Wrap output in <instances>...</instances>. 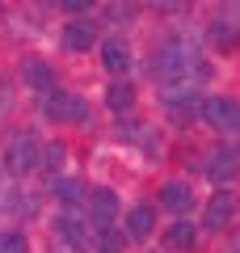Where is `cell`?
I'll list each match as a JSON object with an SVG mask.
<instances>
[{
	"label": "cell",
	"mask_w": 240,
	"mask_h": 253,
	"mask_svg": "<svg viewBox=\"0 0 240 253\" xmlns=\"http://www.w3.org/2000/svg\"><path fill=\"white\" fill-rule=\"evenodd\" d=\"M236 207H240V199L232 194V190H215L211 203L202 207V228H211V232H223V228L236 219Z\"/></svg>",
	"instance_id": "277c9868"
},
{
	"label": "cell",
	"mask_w": 240,
	"mask_h": 253,
	"mask_svg": "<svg viewBox=\"0 0 240 253\" xmlns=\"http://www.w3.org/2000/svg\"><path fill=\"white\" fill-rule=\"evenodd\" d=\"M106 106L110 110H131L135 106V84L131 81H114L110 93H106Z\"/></svg>",
	"instance_id": "e0dca14e"
},
{
	"label": "cell",
	"mask_w": 240,
	"mask_h": 253,
	"mask_svg": "<svg viewBox=\"0 0 240 253\" xmlns=\"http://www.w3.org/2000/svg\"><path fill=\"white\" fill-rule=\"evenodd\" d=\"M93 249H97V253H122V249H126V236H122V232H114V228H101Z\"/></svg>",
	"instance_id": "ffe728a7"
},
{
	"label": "cell",
	"mask_w": 240,
	"mask_h": 253,
	"mask_svg": "<svg viewBox=\"0 0 240 253\" xmlns=\"http://www.w3.org/2000/svg\"><path fill=\"white\" fill-rule=\"evenodd\" d=\"M164 245H169V249H190V245H194V224L177 215L169 228H164Z\"/></svg>",
	"instance_id": "5bb4252c"
},
{
	"label": "cell",
	"mask_w": 240,
	"mask_h": 253,
	"mask_svg": "<svg viewBox=\"0 0 240 253\" xmlns=\"http://www.w3.org/2000/svg\"><path fill=\"white\" fill-rule=\"evenodd\" d=\"M63 156H68V148H63V144H42V148H38V169L55 173L63 165Z\"/></svg>",
	"instance_id": "ac0fdd59"
},
{
	"label": "cell",
	"mask_w": 240,
	"mask_h": 253,
	"mask_svg": "<svg viewBox=\"0 0 240 253\" xmlns=\"http://www.w3.org/2000/svg\"><path fill=\"white\" fill-rule=\"evenodd\" d=\"M59 4L72 13V17H84V13H89L93 4H97V0H59Z\"/></svg>",
	"instance_id": "603a6c76"
},
{
	"label": "cell",
	"mask_w": 240,
	"mask_h": 253,
	"mask_svg": "<svg viewBox=\"0 0 240 253\" xmlns=\"http://www.w3.org/2000/svg\"><path fill=\"white\" fill-rule=\"evenodd\" d=\"M84 194H89V190H84V181H80V177H59V181H55V199H59L63 207L84 203Z\"/></svg>",
	"instance_id": "2e32d148"
},
{
	"label": "cell",
	"mask_w": 240,
	"mask_h": 253,
	"mask_svg": "<svg viewBox=\"0 0 240 253\" xmlns=\"http://www.w3.org/2000/svg\"><path fill=\"white\" fill-rule=\"evenodd\" d=\"M101 68H106L110 76H122L126 68H131V42H126V38H106V42H101Z\"/></svg>",
	"instance_id": "8fae6325"
},
{
	"label": "cell",
	"mask_w": 240,
	"mask_h": 253,
	"mask_svg": "<svg viewBox=\"0 0 240 253\" xmlns=\"http://www.w3.org/2000/svg\"><path fill=\"white\" fill-rule=\"evenodd\" d=\"M211 38L219 46H232V42H240V26H232V21H215L211 26Z\"/></svg>",
	"instance_id": "44dd1931"
},
{
	"label": "cell",
	"mask_w": 240,
	"mask_h": 253,
	"mask_svg": "<svg viewBox=\"0 0 240 253\" xmlns=\"http://www.w3.org/2000/svg\"><path fill=\"white\" fill-rule=\"evenodd\" d=\"M21 81H26L34 93H51L55 89V68L42 59V55H26V59H21Z\"/></svg>",
	"instance_id": "ba28073f"
},
{
	"label": "cell",
	"mask_w": 240,
	"mask_h": 253,
	"mask_svg": "<svg viewBox=\"0 0 240 253\" xmlns=\"http://www.w3.org/2000/svg\"><path fill=\"white\" fill-rule=\"evenodd\" d=\"M55 236H59L68 249H76V253H80V249H89V236H84V228H80L76 215H68V211L55 219Z\"/></svg>",
	"instance_id": "4fadbf2b"
},
{
	"label": "cell",
	"mask_w": 240,
	"mask_h": 253,
	"mask_svg": "<svg viewBox=\"0 0 240 253\" xmlns=\"http://www.w3.org/2000/svg\"><path fill=\"white\" fill-rule=\"evenodd\" d=\"M59 42H63V51H89L93 42H97V26H93L89 17H72L68 26H63V34H59Z\"/></svg>",
	"instance_id": "52a82bcc"
},
{
	"label": "cell",
	"mask_w": 240,
	"mask_h": 253,
	"mask_svg": "<svg viewBox=\"0 0 240 253\" xmlns=\"http://www.w3.org/2000/svg\"><path fill=\"white\" fill-rule=\"evenodd\" d=\"M164 110H169L177 123H190L198 114V93H177V97H164Z\"/></svg>",
	"instance_id": "9a60e30c"
},
{
	"label": "cell",
	"mask_w": 240,
	"mask_h": 253,
	"mask_svg": "<svg viewBox=\"0 0 240 253\" xmlns=\"http://www.w3.org/2000/svg\"><path fill=\"white\" fill-rule=\"evenodd\" d=\"M160 207L173 211V215H186L190 207H194V186L181 177H169L164 186H160Z\"/></svg>",
	"instance_id": "8992f818"
},
{
	"label": "cell",
	"mask_w": 240,
	"mask_h": 253,
	"mask_svg": "<svg viewBox=\"0 0 240 253\" xmlns=\"http://www.w3.org/2000/svg\"><path fill=\"white\" fill-rule=\"evenodd\" d=\"M126 241H148L152 232H156V207H148V203H135L131 211H126Z\"/></svg>",
	"instance_id": "30bf717a"
},
{
	"label": "cell",
	"mask_w": 240,
	"mask_h": 253,
	"mask_svg": "<svg viewBox=\"0 0 240 253\" xmlns=\"http://www.w3.org/2000/svg\"><path fill=\"white\" fill-rule=\"evenodd\" d=\"M198 118H202L211 131H219V135H236L240 131V101L206 97V101H198Z\"/></svg>",
	"instance_id": "7a4b0ae2"
},
{
	"label": "cell",
	"mask_w": 240,
	"mask_h": 253,
	"mask_svg": "<svg viewBox=\"0 0 240 253\" xmlns=\"http://www.w3.org/2000/svg\"><path fill=\"white\" fill-rule=\"evenodd\" d=\"M156 72L164 76V81H173V76H186L190 72V51L181 42H164L156 55Z\"/></svg>",
	"instance_id": "9c48e42d"
},
{
	"label": "cell",
	"mask_w": 240,
	"mask_h": 253,
	"mask_svg": "<svg viewBox=\"0 0 240 253\" xmlns=\"http://www.w3.org/2000/svg\"><path fill=\"white\" fill-rule=\"evenodd\" d=\"M38 139L34 131H17V135L4 144V156H0V173H9V177H26V173L38 169Z\"/></svg>",
	"instance_id": "6da1fadb"
},
{
	"label": "cell",
	"mask_w": 240,
	"mask_h": 253,
	"mask_svg": "<svg viewBox=\"0 0 240 253\" xmlns=\"http://www.w3.org/2000/svg\"><path fill=\"white\" fill-rule=\"evenodd\" d=\"M202 169H206V177H211V181H232L240 173V156L232 152V148H215V152L206 156Z\"/></svg>",
	"instance_id": "7c38bea8"
},
{
	"label": "cell",
	"mask_w": 240,
	"mask_h": 253,
	"mask_svg": "<svg viewBox=\"0 0 240 253\" xmlns=\"http://www.w3.org/2000/svg\"><path fill=\"white\" fill-rule=\"evenodd\" d=\"M42 114L51 123H84L89 118V101L80 97V93H72V89H51L46 101H42Z\"/></svg>",
	"instance_id": "3957f363"
},
{
	"label": "cell",
	"mask_w": 240,
	"mask_h": 253,
	"mask_svg": "<svg viewBox=\"0 0 240 253\" xmlns=\"http://www.w3.org/2000/svg\"><path fill=\"white\" fill-rule=\"evenodd\" d=\"M13 114V84H9V76H0V123Z\"/></svg>",
	"instance_id": "7402d4cb"
},
{
	"label": "cell",
	"mask_w": 240,
	"mask_h": 253,
	"mask_svg": "<svg viewBox=\"0 0 240 253\" xmlns=\"http://www.w3.org/2000/svg\"><path fill=\"white\" fill-rule=\"evenodd\" d=\"M0 253H30V241L21 228H4L0 232Z\"/></svg>",
	"instance_id": "d6986e66"
},
{
	"label": "cell",
	"mask_w": 240,
	"mask_h": 253,
	"mask_svg": "<svg viewBox=\"0 0 240 253\" xmlns=\"http://www.w3.org/2000/svg\"><path fill=\"white\" fill-rule=\"evenodd\" d=\"M232 249H236V253H240V236H236V245H232Z\"/></svg>",
	"instance_id": "cb8c5ba5"
},
{
	"label": "cell",
	"mask_w": 240,
	"mask_h": 253,
	"mask_svg": "<svg viewBox=\"0 0 240 253\" xmlns=\"http://www.w3.org/2000/svg\"><path fill=\"white\" fill-rule=\"evenodd\" d=\"M84 199H89V224H93V232H101V228L114 224V215H118V194H114L110 186L89 190Z\"/></svg>",
	"instance_id": "5b68a950"
}]
</instances>
